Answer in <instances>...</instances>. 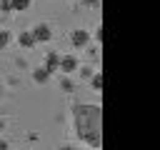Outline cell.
I'll return each mask as SVG.
<instances>
[{"instance_id":"obj_1","label":"cell","mask_w":160,"mask_h":150,"mask_svg":"<svg viewBox=\"0 0 160 150\" xmlns=\"http://www.w3.org/2000/svg\"><path fill=\"white\" fill-rule=\"evenodd\" d=\"M78 135L88 140L92 148H100V108L98 105H78L75 108Z\"/></svg>"},{"instance_id":"obj_2","label":"cell","mask_w":160,"mask_h":150,"mask_svg":"<svg viewBox=\"0 0 160 150\" xmlns=\"http://www.w3.org/2000/svg\"><path fill=\"white\" fill-rule=\"evenodd\" d=\"M30 32H32L35 42H50V40H52V28H50L48 22H38V25H32Z\"/></svg>"},{"instance_id":"obj_3","label":"cell","mask_w":160,"mask_h":150,"mask_svg":"<svg viewBox=\"0 0 160 150\" xmlns=\"http://www.w3.org/2000/svg\"><path fill=\"white\" fill-rule=\"evenodd\" d=\"M78 68H80V60H78L75 55H70V52H68V55H60V62H58V70H60L62 75H72V72H75Z\"/></svg>"},{"instance_id":"obj_4","label":"cell","mask_w":160,"mask_h":150,"mask_svg":"<svg viewBox=\"0 0 160 150\" xmlns=\"http://www.w3.org/2000/svg\"><path fill=\"white\" fill-rule=\"evenodd\" d=\"M88 42H90V32H88V30H80V28H78V30L70 32V45H72V48H85Z\"/></svg>"},{"instance_id":"obj_5","label":"cell","mask_w":160,"mask_h":150,"mask_svg":"<svg viewBox=\"0 0 160 150\" xmlns=\"http://www.w3.org/2000/svg\"><path fill=\"white\" fill-rule=\"evenodd\" d=\"M18 45H20V48H25V50H32L38 42H35V38H32V32H30V30H22V32L18 35Z\"/></svg>"},{"instance_id":"obj_6","label":"cell","mask_w":160,"mask_h":150,"mask_svg":"<svg viewBox=\"0 0 160 150\" xmlns=\"http://www.w3.org/2000/svg\"><path fill=\"white\" fill-rule=\"evenodd\" d=\"M58 62H60V52H55V50H50V52L45 55V65H42V68H45V70H48V72L52 75V72L58 70Z\"/></svg>"},{"instance_id":"obj_7","label":"cell","mask_w":160,"mask_h":150,"mask_svg":"<svg viewBox=\"0 0 160 150\" xmlns=\"http://www.w3.org/2000/svg\"><path fill=\"white\" fill-rule=\"evenodd\" d=\"M32 80H35V82H40V85H45V82L50 80V72L40 65V68H35V70H32Z\"/></svg>"},{"instance_id":"obj_8","label":"cell","mask_w":160,"mask_h":150,"mask_svg":"<svg viewBox=\"0 0 160 150\" xmlns=\"http://www.w3.org/2000/svg\"><path fill=\"white\" fill-rule=\"evenodd\" d=\"M30 5H32V0H10L12 12H15V10H18V12H25V10H30Z\"/></svg>"},{"instance_id":"obj_9","label":"cell","mask_w":160,"mask_h":150,"mask_svg":"<svg viewBox=\"0 0 160 150\" xmlns=\"http://www.w3.org/2000/svg\"><path fill=\"white\" fill-rule=\"evenodd\" d=\"M90 88H92L95 92L102 90V72H92V78H90Z\"/></svg>"},{"instance_id":"obj_10","label":"cell","mask_w":160,"mask_h":150,"mask_svg":"<svg viewBox=\"0 0 160 150\" xmlns=\"http://www.w3.org/2000/svg\"><path fill=\"white\" fill-rule=\"evenodd\" d=\"M10 40H12V35H10V30H5V28H0V50H5V48L10 45Z\"/></svg>"},{"instance_id":"obj_11","label":"cell","mask_w":160,"mask_h":150,"mask_svg":"<svg viewBox=\"0 0 160 150\" xmlns=\"http://www.w3.org/2000/svg\"><path fill=\"white\" fill-rule=\"evenodd\" d=\"M0 12H12V8H10V0H0Z\"/></svg>"},{"instance_id":"obj_12","label":"cell","mask_w":160,"mask_h":150,"mask_svg":"<svg viewBox=\"0 0 160 150\" xmlns=\"http://www.w3.org/2000/svg\"><path fill=\"white\" fill-rule=\"evenodd\" d=\"M0 150H10V145H8V140H2V138H0Z\"/></svg>"},{"instance_id":"obj_13","label":"cell","mask_w":160,"mask_h":150,"mask_svg":"<svg viewBox=\"0 0 160 150\" xmlns=\"http://www.w3.org/2000/svg\"><path fill=\"white\" fill-rule=\"evenodd\" d=\"M85 5H100V0H82Z\"/></svg>"},{"instance_id":"obj_14","label":"cell","mask_w":160,"mask_h":150,"mask_svg":"<svg viewBox=\"0 0 160 150\" xmlns=\"http://www.w3.org/2000/svg\"><path fill=\"white\" fill-rule=\"evenodd\" d=\"M2 92H5V85H2V80H0V98H2Z\"/></svg>"}]
</instances>
